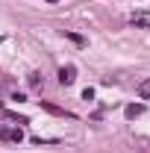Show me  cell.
Returning <instances> with one entry per match:
<instances>
[{
    "instance_id": "1",
    "label": "cell",
    "mask_w": 150,
    "mask_h": 153,
    "mask_svg": "<svg viewBox=\"0 0 150 153\" xmlns=\"http://www.w3.org/2000/svg\"><path fill=\"white\" fill-rule=\"evenodd\" d=\"M0 138L3 141H24V133H21V127H6V124H0Z\"/></svg>"
},
{
    "instance_id": "2",
    "label": "cell",
    "mask_w": 150,
    "mask_h": 153,
    "mask_svg": "<svg viewBox=\"0 0 150 153\" xmlns=\"http://www.w3.org/2000/svg\"><path fill=\"white\" fill-rule=\"evenodd\" d=\"M38 103H41V109H44V112H50V115H59V118H74V112H65L62 106L50 103V100H38Z\"/></svg>"
},
{
    "instance_id": "3",
    "label": "cell",
    "mask_w": 150,
    "mask_h": 153,
    "mask_svg": "<svg viewBox=\"0 0 150 153\" xmlns=\"http://www.w3.org/2000/svg\"><path fill=\"white\" fill-rule=\"evenodd\" d=\"M74 79H76V68H74V65H65V68H59V82H62V85H71Z\"/></svg>"
},
{
    "instance_id": "4",
    "label": "cell",
    "mask_w": 150,
    "mask_h": 153,
    "mask_svg": "<svg viewBox=\"0 0 150 153\" xmlns=\"http://www.w3.org/2000/svg\"><path fill=\"white\" fill-rule=\"evenodd\" d=\"M130 24L132 27H141V30H150V15L147 12H135V15H130Z\"/></svg>"
},
{
    "instance_id": "5",
    "label": "cell",
    "mask_w": 150,
    "mask_h": 153,
    "mask_svg": "<svg viewBox=\"0 0 150 153\" xmlns=\"http://www.w3.org/2000/svg\"><path fill=\"white\" fill-rule=\"evenodd\" d=\"M124 115H127V118H138V115H144V103H130V106H127V109H124Z\"/></svg>"
},
{
    "instance_id": "6",
    "label": "cell",
    "mask_w": 150,
    "mask_h": 153,
    "mask_svg": "<svg viewBox=\"0 0 150 153\" xmlns=\"http://www.w3.org/2000/svg\"><path fill=\"white\" fill-rule=\"evenodd\" d=\"M135 94L141 97V100H150V79H141V82L135 85Z\"/></svg>"
},
{
    "instance_id": "7",
    "label": "cell",
    "mask_w": 150,
    "mask_h": 153,
    "mask_svg": "<svg viewBox=\"0 0 150 153\" xmlns=\"http://www.w3.org/2000/svg\"><path fill=\"white\" fill-rule=\"evenodd\" d=\"M27 82H30V88H41V85H44L41 74H30V76H27Z\"/></svg>"
},
{
    "instance_id": "8",
    "label": "cell",
    "mask_w": 150,
    "mask_h": 153,
    "mask_svg": "<svg viewBox=\"0 0 150 153\" xmlns=\"http://www.w3.org/2000/svg\"><path fill=\"white\" fill-rule=\"evenodd\" d=\"M65 36L71 38V41H74V44H79V47H82V44H85V38H82V36H76V33H65Z\"/></svg>"
},
{
    "instance_id": "9",
    "label": "cell",
    "mask_w": 150,
    "mask_h": 153,
    "mask_svg": "<svg viewBox=\"0 0 150 153\" xmlns=\"http://www.w3.org/2000/svg\"><path fill=\"white\" fill-rule=\"evenodd\" d=\"M50 3H56V0H50Z\"/></svg>"
}]
</instances>
